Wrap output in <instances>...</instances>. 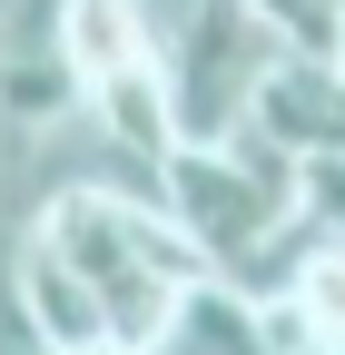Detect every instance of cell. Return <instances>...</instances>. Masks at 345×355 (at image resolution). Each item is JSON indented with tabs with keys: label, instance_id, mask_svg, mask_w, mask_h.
<instances>
[{
	"label": "cell",
	"instance_id": "obj_1",
	"mask_svg": "<svg viewBox=\"0 0 345 355\" xmlns=\"http://www.w3.org/2000/svg\"><path fill=\"white\" fill-rule=\"evenodd\" d=\"M168 217L197 237L207 266L247 277L267 237L296 217V148H276L267 128H227V139H178L168 148Z\"/></svg>",
	"mask_w": 345,
	"mask_h": 355
},
{
	"label": "cell",
	"instance_id": "obj_2",
	"mask_svg": "<svg viewBox=\"0 0 345 355\" xmlns=\"http://www.w3.org/2000/svg\"><path fill=\"white\" fill-rule=\"evenodd\" d=\"M296 50V40L256 10V0H197V20L168 40V99H178V139H227V128H247L256 89H267V69Z\"/></svg>",
	"mask_w": 345,
	"mask_h": 355
},
{
	"label": "cell",
	"instance_id": "obj_3",
	"mask_svg": "<svg viewBox=\"0 0 345 355\" xmlns=\"http://www.w3.org/2000/svg\"><path fill=\"white\" fill-rule=\"evenodd\" d=\"M247 128H267V139L296 148V158L345 148V60H335V50H286V60L267 69V89H256Z\"/></svg>",
	"mask_w": 345,
	"mask_h": 355
},
{
	"label": "cell",
	"instance_id": "obj_4",
	"mask_svg": "<svg viewBox=\"0 0 345 355\" xmlns=\"http://www.w3.org/2000/svg\"><path fill=\"white\" fill-rule=\"evenodd\" d=\"M20 316H30V336H39V345H69V355L118 345V336H109L99 286L79 277V266H69L50 237H39V227H20Z\"/></svg>",
	"mask_w": 345,
	"mask_h": 355
},
{
	"label": "cell",
	"instance_id": "obj_5",
	"mask_svg": "<svg viewBox=\"0 0 345 355\" xmlns=\"http://www.w3.org/2000/svg\"><path fill=\"white\" fill-rule=\"evenodd\" d=\"M158 355H267V296L237 286L227 266H197L168 306V336Z\"/></svg>",
	"mask_w": 345,
	"mask_h": 355
},
{
	"label": "cell",
	"instance_id": "obj_6",
	"mask_svg": "<svg viewBox=\"0 0 345 355\" xmlns=\"http://www.w3.org/2000/svg\"><path fill=\"white\" fill-rule=\"evenodd\" d=\"M326 345H345V237H326L267 296V355H326Z\"/></svg>",
	"mask_w": 345,
	"mask_h": 355
},
{
	"label": "cell",
	"instance_id": "obj_7",
	"mask_svg": "<svg viewBox=\"0 0 345 355\" xmlns=\"http://www.w3.org/2000/svg\"><path fill=\"white\" fill-rule=\"evenodd\" d=\"M296 198H306V217H316L326 237H345V148L296 158Z\"/></svg>",
	"mask_w": 345,
	"mask_h": 355
},
{
	"label": "cell",
	"instance_id": "obj_8",
	"mask_svg": "<svg viewBox=\"0 0 345 355\" xmlns=\"http://www.w3.org/2000/svg\"><path fill=\"white\" fill-rule=\"evenodd\" d=\"M256 10H267L296 50H335V0H256Z\"/></svg>",
	"mask_w": 345,
	"mask_h": 355
},
{
	"label": "cell",
	"instance_id": "obj_9",
	"mask_svg": "<svg viewBox=\"0 0 345 355\" xmlns=\"http://www.w3.org/2000/svg\"><path fill=\"white\" fill-rule=\"evenodd\" d=\"M60 30V0H0V60L30 50V40H50Z\"/></svg>",
	"mask_w": 345,
	"mask_h": 355
},
{
	"label": "cell",
	"instance_id": "obj_10",
	"mask_svg": "<svg viewBox=\"0 0 345 355\" xmlns=\"http://www.w3.org/2000/svg\"><path fill=\"white\" fill-rule=\"evenodd\" d=\"M335 60H345V0H335Z\"/></svg>",
	"mask_w": 345,
	"mask_h": 355
}]
</instances>
